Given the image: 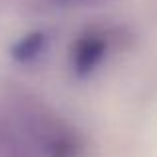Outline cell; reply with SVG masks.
<instances>
[{
	"instance_id": "7a4b0ae2",
	"label": "cell",
	"mask_w": 157,
	"mask_h": 157,
	"mask_svg": "<svg viewBox=\"0 0 157 157\" xmlns=\"http://www.w3.org/2000/svg\"><path fill=\"white\" fill-rule=\"evenodd\" d=\"M46 42H48V36L44 32H32V34L20 38L12 46L10 56L16 62H30V60L40 56V52L46 48Z\"/></svg>"
},
{
	"instance_id": "6da1fadb",
	"label": "cell",
	"mask_w": 157,
	"mask_h": 157,
	"mask_svg": "<svg viewBox=\"0 0 157 157\" xmlns=\"http://www.w3.org/2000/svg\"><path fill=\"white\" fill-rule=\"evenodd\" d=\"M107 52V38L101 32H88L72 48V68L78 76H88L101 64Z\"/></svg>"
}]
</instances>
